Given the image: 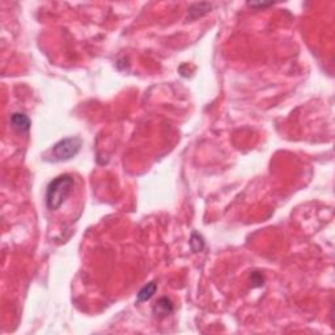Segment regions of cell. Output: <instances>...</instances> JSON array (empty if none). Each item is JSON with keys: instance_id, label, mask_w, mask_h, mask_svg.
I'll list each match as a JSON object with an SVG mask.
<instances>
[{"instance_id": "obj_1", "label": "cell", "mask_w": 335, "mask_h": 335, "mask_svg": "<svg viewBox=\"0 0 335 335\" xmlns=\"http://www.w3.org/2000/svg\"><path fill=\"white\" fill-rule=\"evenodd\" d=\"M75 181L68 174H63L48 184L46 190V207L50 211L59 210L66 199L71 195Z\"/></svg>"}, {"instance_id": "obj_2", "label": "cell", "mask_w": 335, "mask_h": 335, "mask_svg": "<svg viewBox=\"0 0 335 335\" xmlns=\"http://www.w3.org/2000/svg\"><path fill=\"white\" fill-rule=\"evenodd\" d=\"M81 145H83V142L78 137H70L66 138V139L59 140L50 149V155H48V160L51 162H60L71 160V158L75 157L80 152Z\"/></svg>"}, {"instance_id": "obj_3", "label": "cell", "mask_w": 335, "mask_h": 335, "mask_svg": "<svg viewBox=\"0 0 335 335\" xmlns=\"http://www.w3.org/2000/svg\"><path fill=\"white\" fill-rule=\"evenodd\" d=\"M174 310L173 302L170 301V298L168 297H161L158 298L157 302H156L153 308H152V312L155 314L157 318H164V317L169 316L172 312Z\"/></svg>"}, {"instance_id": "obj_4", "label": "cell", "mask_w": 335, "mask_h": 335, "mask_svg": "<svg viewBox=\"0 0 335 335\" xmlns=\"http://www.w3.org/2000/svg\"><path fill=\"white\" fill-rule=\"evenodd\" d=\"M11 125L17 133H26V131H29L32 123H30L28 115H25L24 113H13L11 115Z\"/></svg>"}, {"instance_id": "obj_5", "label": "cell", "mask_w": 335, "mask_h": 335, "mask_svg": "<svg viewBox=\"0 0 335 335\" xmlns=\"http://www.w3.org/2000/svg\"><path fill=\"white\" fill-rule=\"evenodd\" d=\"M212 8L210 3H196L192 4L191 7L189 8V16L188 20H196L198 17H202L203 15H206L210 12Z\"/></svg>"}, {"instance_id": "obj_6", "label": "cell", "mask_w": 335, "mask_h": 335, "mask_svg": "<svg viewBox=\"0 0 335 335\" xmlns=\"http://www.w3.org/2000/svg\"><path fill=\"white\" fill-rule=\"evenodd\" d=\"M156 291H157V284H156L155 282L148 283L147 286H144V287L139 291V293H138V297H137L138 302L148 301L152 296L155 295Z\"/></svg>"}, {"instance_id": "obj_7", "label": "cell", "mask_w": 335, "mask_h": 335, "mask_svg": "<svg viewBox=\"0 0 335 335\" xmlns=\"http://www.w3.org/2000/svg\"><path fill=\"white\" fill-rule=\"evenodd\" d=\"M204 246V241H203V237L200 235H198L196 232H194L191 235V239H190V247L194 253H198L200 251Z\"/></svg>"}, {"instance_id": "obj_8", "label": "cell", "mask_w": 335, "mask_h": 335, "mask_svg": "<svg viewBox=\"0 0 335 335\" xmlns=\"http://www.w3.org/2000/svg\"><path fill=\"white\" fill-rule=\"evenodd\" d=\"M247 5L251 8H265V7H270V5H273V3H254V1H249Z\"/></svg>"}]
</instances>
